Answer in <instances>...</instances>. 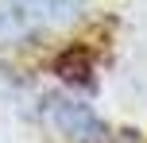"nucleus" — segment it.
<instances>
[{
    "instance_id": "nucleus-1",
    "label": "nucleus",
    "mask_w": 147,
    "mask_h": 143,
    "mask_svg": "<svg viewBox=\"0 0 147 143\" xmlns=\"http://www.w3.org/2000/svg\"><path fill=\"white\" fill-rule=\"evenodd\" d=\"M85 0H0V43L39 35L70 23Z\"/></svg>"
},
{
    "instance_id": "nucleus-2",
    "label": "nucleus",
    "mask_w": 147,
    "mask_h": 143,
    "mask_svg": "<svg viewBox=\"0 0 147 143\" xmlns=\"http://www.w3.org/2000/svg\"><path fill=\"white\" fill-rule=\"evenodd\" d=\"M43 120H47V128H54L62 139H70V143H109L105 120L89 105H81L78 97L51 93V97L43 101Z\"/></svg>"
},
{
    "instance_id": "nucleus-3",
    "label": "nucleus",
    "mask_w": 147,
    "mask_h": 143,
    "mask_svg": "<svg viewBox=\"0 0 147 143\" xmlns=\"http://www.w3.org/2000/svg\"><path fill=\"white\" fill-rule=\"evenodd\" d=\"M51 70H54L66 85H74V89H93V81H97L93 46H89V43H70V46H62V50L54 54Z\"/></svg>"
}]
</instances>
